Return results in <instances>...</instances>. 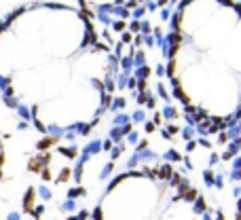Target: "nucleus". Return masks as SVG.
<instances>
[{
    "instance_id": "nucleus-1",
    "label": "nucleus",
    "mask_w": 241,
    "mask_h": 220,
    "mask_svg": "<svg viewBox=\"0 0 241 220\" xmlns=\"http://www.w3.org/2000/svg\"><path fill=\"white\" fill-rule=\"evenodd\" d=\"M193 42L195 108L216 131H241V4L207 0Z\"/></svg>"
}]
</instances>
